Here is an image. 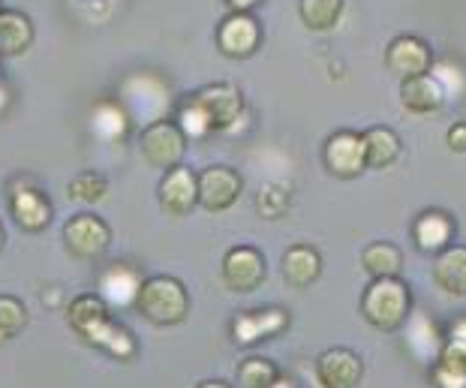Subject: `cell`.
Instances as JSON below:
<instances>
[{"instance_id": "cell-1", "label": "cell", "mask_w": 466, "mask_h": 388, "mask_svg": "<svg viewBox=\"0 0 466 388\" xmlns=\"http://www.w3.org/2000/svg\"><path fill=\"white\" fill-rule=\"evenodd\" d=\"M244 117V97L229 82H214L199 87L177 106V127L187 138H205L226 133Z\"/></svg>"}, {"instance_id": "cell-2", "label": "cell", "mask_w": 466, "mask_h": 388, "mask_svg": "<svg viewBox=\"0 0 466 388\" xmlns=\"http://www.w3.org/2000/svg\"><path fill=\"white\" fill-rule=\"evenodd\" d=\"M66 322L73 332H78L91 346H100L112 358L130 362L136 355V341L121 322L112 320V307H108L100 295L87 292L78 295L73 304L66 307Z\"/></svg>"}, {"instance_id": "cell-3", "label": "cell", "mask_w": 466, "mask_h": 388, "mask_svg": "<svg viewBox=\"0 0 466 388\" xmlns=\"http://www.w3.org/2000/svg\"><path fill=\"white\" fill-rule=\"evenodd\" d=\"M361 313L380 332H398L412 316V295L400 277H376L361 295Z\"/></svg>"}, {"instance_id": "cell-4", "label": "cell", "mask_w": 466, "mask_h": 388, "mask_svg": "<svg viewBox=\"0 0 466 388\" xmlns=\"http://www.w3.org/2000/svg\"><path fill=\"white\" fill-rule=\"evenodd\" d=\"M136 307L147 322L177 325L190 313V295H187V286L177 281V277L157 274V277H147L142 283Z\"/></svg>"}, {"instance_id": "cell-5", "label": "cell", "mask_w": 466, "mask_h": 388, "mask_svg": "<svg viewBox=\"0 0 466 388\" xmlns=\"http://www.w3.org/2000/svg\"><path fill=\"white\" fill-rule=\"evenodd\" d=\"M121 103L130 112L133 121H142L147 127L154 121H163L168 106H172V97H168L163 78H157L151 73H138L121 85Z\"/></svg>"}, {"instance_id": "cell-6", "label": "cell", "mask_w": 466, "mask_h": 388, "mask_svg": "<svg viewBox=\"0 0 466 388\" xmlns=\"http://www.w3.org/2000/svg\"><path fill=\"white\" fill-rule=\"evenodd\" d=\"M187 142H190V138L184 136V129L177 127V121H168V117L147 124L142 129V136H138V148H142V157L147 160V166L163 168V172L181 166L187 154Z\"/></svg>"}, {"instance_id": "cell-7", "label": "cell", "mask_w": 466, "mask_h": 388, "mask_svg": "<svg viewBox=\"0 0 466 388\" xmlns=\"http://www.w3.org/2000/svg\"><path fill=\"white\" fill-rule=\"evenodd\" d=\"M9 211H13L15 223L22 226L25 232H43V229L52 223L55 208L31 178H15V181L9 184Z\"/></svg>"}, {"instance_id": "cell-8", "label": "cell", "mask_w": 466, "mask_h": 388, "mask_svg": "<svg viewBox=\"0 0 466 388\" xmlns=\"http://www.w3.org/2000/svg\"><path fill=\"white\" fill-rule=\"evenodd\" d=\"M64 244L76 259H100L112 244V229L96 214H76L64 226Z\"/></svg>"}, {"instance_id": "cell-9", "label": "cell", "mask_w": 466, "mask_h": 388, "mask_svg": "<svg viewBox=\"0 0 466 388\" xmlns=\"http://www.w3.org/2000/svg\"><path fill=\"white\" fill-rule=\"evenodd\" d=\"M244 193V178L232 166H208L199 172V205L205 211L220 214L241 199Z\"/></svg>"}, {"instance_id": "cell-10", "label": "cell", "mask_w": 466, "mask_h": 388, "mask_svg": "<svg viewBox=\"0 0 466 388\" xmlns=\"http://www.w3.org/2000/svg\"><path fill=\"white\" fill-rule=\"evenodd\" d=\"M262 43V25L256 22L250 13H229L217 27V48L226 57L244 61V57L256 55Z\"/></svg>"}, {"instance_id": "cell-11", "label": "cell", "mask_w": 466, "mask_h": 388, "mask_svg": "<svg viewBox=\"0 0 466 388\" xmlns=\"http://www.w3.org/2000/svg\"><path fill=\"white\" fill-rule=\"evenodd\" d=\"M325 166L334 178H359L364 168H367V151H364V136L361 133H352V129H340L334 133L329 142H325Z\"/></svg>"}, {"instance_id": "cell-12", "label": "cell", "mask_w": 466, "mask_h": 388, "mask_svg": "<svg viewBox=\"0 0 466 388\" xmlns=\"http://www.w3.org/2000/svg\"><path fill=\"white\" fill-rule=\"evenodd\" d=\"M265 281V256L250 244H238L223 256V283L232 292H253Z\"/></svg>"}, {"instance_id": "cell-13", "label": "cell", "mask_w": 466, "mask_h": 388, "mask_svg": "<svg viewBox=\"0 0 466 388\" xmlns=\"http://www.w3.org/2000/svg\"><path fill=\"white\" fill-rule=\"evenodd\" d=\"M385 66H389L394 76H400V82H403V78L431 73L433 52L421 36H412V34L394 36L389 43V52H385Z\"/></svg>"}, {"instance_id": "cell-14", "label": "cell", "mask_w": 466, "mask_h": 388, "mask_svg": "<svg viewBox=\"0 0 466 388\" xmlns=\"http://www.w3.org/2000/svg\"><path fill=\"white\" fill-rule=\"evenodd\" d=\"M157 193H160V205L166 214L184 217L199 205V175L187 166H175L163 175Z\"/></svg>"}, {"instance_id": "cell-15", "label": "cell", "mask_w": 466, "mask_h": 388, "mask_svg": "<svg viewBox=\"0 0 466 388\" xmlns=\"http://www.w3.org/2000/svg\"><path fill=\"white\" fill-rule=\"evenodd\" d=\"M289 325V311L283 307H268V311H244L232 320V341L238 346H253L268 337L286 332Z\"/></svg>"}, {"instance_id": "cell-16", "label": "cell", "mask_w": 466, "mask_h": 388, "mask_svg": "<svg viewBox=\"0 0 466 388\" xmlns=\"http://www.w3.org/2000/svg\"><path fill=\"white\" fill-rule=\"evenodd\" d=\"M364 364L346 346H334L316 358V380L322 388H355L361 383Z\"/></svg>"}, {"instance_id": "cell-17", "label": "cell", "mask_w": 466, "mask_h": 388, "mask_svg": "<svg viewBox=\"0 0 466 388\" xmlns=\"http://www.w3.org/2000/svg\"><path fill=\"white\" fill-rule=\"evenodd\" d=\"M449 99V87L442 85L440 76L424 73V76H412L400 82V106L412 115H433L440 112Z\"/></svg>"}, {"instance_id": "cell-18", "label": "cell", "mask_w": 466, "mask_h": 388, "mask_svg": "<svg viewBox=\"0 0 466 388\" xmlns=\"http://www.w3.org/2000/svg\"><path fill=\"white\" fill-rule=\"evenodd\" d=\"M142 283L145 281L138 277V271L133 265L115 262V265H108L100 274V281H96V295H100L108 307L121 311V307H133L138 301V290H142Z\"/></svg>"}, {"instance_id": "cell-19", "label": "cell", "mask_w": 466, "mask_h": 388, "mask_svg": "<svg viewBox=\"0 0 466 388\" xmlns=\"http://www.w3.org/2000/svg\"><path fill=\"white\" fill-rule=\"evenodd\" d=\"M280 265H283L286 283L295 286V290H307V286H313L316 281H319V274H322V256L310 244L286 247Z\"/></svg>"}, {"instance_id": "cell-20", "label": "cell", "mask_w": 466, "mask_h": 388, "mask_svg": "<svg viewBox=\"0 0 466 388\" xmlns=\"http://www.w3.org/2000/svg\"><path fill=\"white\" fill-rule=\"evenodd\" d=\"M433 281L445 295H466V244H451L442 253H436Z\"/></svg>"}, {"instance_id": "cell-21", "label": "cell", "mask_w": 466, "mask_h": 388, "mask_svg": "<svg viewBox=\"0 0 466 388\" xmlns=\"http://www.w3.org/2000/svg\"><path fill=\"white\" fill-rule=\"evenodd\" d=\"M412 238L424 253H442L445 247H451L454 238V220L445 211H424L419 220L412 223Z\"/></svg>"}, {"instance_id": "cell-22", "label": "cell", "mask_w": 466, "mask_h": 388, "mask_svg": "<svg viewBox=\"0 0 466 388\" xmlns=\"http://www.w3.org/2000/svg\"><path fill=\"white\" fill-rule=\"evenodd\" d=\"M130 112L124 108L121 99H103V103L94 106L91 112V133L100 138V142H121V138L130 133Z\"/></svg>"}, {"instance_id": "cell-23", "label": "cell", "mask_w": 466, "mask_h": 388, "mask_svg": "<svg viewBox=\"0 0 466 388\" xmlns=\"http://www.w3.org/2000/svg\"><path fill=\"white\" fill-rule=\"evenodd\" d=\"M34 43V22L18 9H0V57H15Z\"/></svg>"}, {"instance_id": "cell-24", "label": "cell", "mask_w": 466, "mask_h": 388, "mask_svg": "<svg viewBox=\"0 0 466 388\" xmlns=\"http://www.w3.org/2000/svg\"><path fill=\"white\" fill-rule=\"evenodd\" d=\"M436 388H466V346L445 341L442 352L431 364Z\"/></svg>"}, {"instance_id": "cell-25", "label": "cell", "mask_w": 466, "mask_h": 388, "mask_svg": "<svg viewBox=\"0 0 466 388\" xmlns=\"http://www.w3.org/2000/svg\"><path fill=\"white\" fill-rule=\"evenodd\" d=\"M364 151H367V168H389L398 163V157H400V136L394 133L391 127H370V129H364Z\"/></svg>"}, {"instance_id": "cell-26", "label": "cell", "mask_w": 466, "mask_h": 388, "mask_svg": "<svg viewBox=\"0 0 466 388\" xmlns=\"http://www.w3.org/2000/svg\"><path fill=\"white\" fill-rule=\"evenodd\" d=\"M403 328H406V346L415 352V358L424 364H433L436 355L445 346V337H440L433 320H428V316H410Z\"/></svg>"}, {"instance_id": "cell-27", "label": "cell", "mask_w": 466, "mask_h": 388, "mask_svg": "<svg viewBox=\"0 0 466 388\" xmlns=\"http://www.w3.org/2000/svg\"><path fill=\"white\" fill-rule=\"evenodd\" d=\"M361 265L373 281L376 277H400L403 253H400V247L391 241H373L361 250Z\"/></svg>"}, {"instance_id": "cell-28", "label": "cell", "mask_w": 466, "mask_h": 388, "mask_svg": "<svg viewBox=\"0 0 466 388\" xmlns=\"http://www.w3.org/2000/svg\"><path fill=\"white\" fill-rule=\"evenodd\" d=\"M299 15L307 31H331L343 15V0H299Z\"/></svg>"}, {"instance_id": "cell-29", "label": "cell", "mask_w": 466, "mask_h": 388, "mask_svg": "<svg viewBox=\"0 0 466 388\" xmlns=\"http://www.w3.org/2000/svg\"><path fill=\"white\" fill-rule=\"evenodd\" d=\"M277 380H280V371H277L274 362L259 355L244 358L241 367H238V385L241 388H271Z\"/></svg>"}, {"instance_id": "cell-30", "label": "cell", "mask_w": 466, "mask_h": 388, "mask_svg": "<svg viewBox=\"0 0 466 388\" xmlns=\"http://www.w3.org/2000/svg\"><path fill=\"white\" fill-rule=\"evenodd\" d=\"M69 199H78V202H100V199H106V190H108V181L106 175L94 172V168H87V172H78L73 181H69Z\"/></svg>"}, {"instance_id": "cell-31", "label": "cell", "mask_w": 466, "mask_h": 388, "mask_svg": "<svg viewBox=\"0 0 466 388\" xmlns=\"http://www.w3.org/2000/svg\"><path fill=\"white\" fill-rule=\"evenodd\" d=\"M25 325H27L25 304L15 295H0V346L13 341Z\"/></svg>"}, {"instance_id": "cell-32", "label": "cell", "mask_w": 466, "mask_h": 388, "mask_svg": "<svg viewBox=\"0 0 466 388\" xmlns=\"http://www.w3.org/2000/svg\"><path fill=\"white\" fill-rule=\"evenodd\" d=\"M286 199H289V193H286V187L280 184H268L262 187V193L256 196V208H259V214L268 217V220H274V217H280L286 211Z\"/></svg>"}, {"instance_id": "cell-33", "label": "cell", "mask_w": 466, "mask_h": 388, "mask_svg": "<svg viewBox=\"0 0 466 388\" xmlns=\"http://www.w3.org/2000/svg\"><path fill=\"white\" fill-rule=\"evenodd\" d=\"M445 142H449L451 151L466 154V121L451 124V127H449V133H445Z\"/></svg>"}, {"instance_id": "cell-34", "label": "cell", "mask_w": 466, "mask_h": 388, "mask_svg": "<svg viewBox=\"0 0 466 388\" xmlns=\"http://www.w3.org/2000/svg\"><path fill=\"white\" fill-rule=\"evenodd\" d=\"M445 341H454V343H463L466 346V316H458L449 328V337Z\"/></svg>"}, {"instance_id": "cell-35", "label": "cell", "mask_w": 466, "mask_h": 388, "mask_svg": "<svg viewBox=\"0 0 466 388\" xmlns=\"http://www.w3.org/2000/svg\"><path fill=\"white\" fill-rule=\"evenodd\" d=\"M226 4H229L232 13H250V9L259 6L262 0H226Z\"/></svg>"}, {"instance_id": "cell-36", "label": "cell", "mask_w": 466, "mask_h": 388, "mask_svg": "<svg viewBox=\"0 0 466 388\" xmlns=\"http://www.w3.org/2000/svg\"><path fill=\"white\" fill-rule=\"evenodd\" d=\"M6 106H9V87L0 82V115L6 112Z\"/></svg>"}, {"instance_id": "cell-37", "label": "cell", "mask_w": 466, "mask_h": 388, "mask_svg": "<svg viewBox=\"0 0 466 388\" xmlns=\"http://www.w3.org/2000/svg\"><path fill=\"white\" fill-rule=\"evenodd\" d=\"M196 388H232V385L223 383V380H205V383H199Z\"/></svg>"}, {"instance_id": "cell-38", "label": "cell", "mask_w": 466, "mask_h": 388, "mask_svg": "<svg viewBox=\"0 0 466 388\" xmlns=\"http://www.w3.org/2000/svg\"><path fill=\"white\" fill-rule=\"evenodd\" d=\"M271 388H295V385H292L289 380H283V376H280V380H277V383H274Z\"/></svg>"}, {"instance_id": "cell-39", "label": "cell", "mask_w": 466, "mask_h": 388, "mask_svg": "<svg viewBox=\"0 0 466 388\" xmlns=\"http://www.w3.org/2000/svg\"><path fill=\"white\" fill-rule=\"evenodd\" d=\"M4 241H6V235H4V226H0V250H4Z\"/></svg>"}]
</instances>
